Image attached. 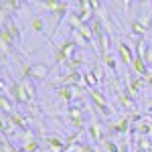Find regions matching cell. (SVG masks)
<instances>
[{
  "instance_id": "obj_5",
  "label": "cell",
  "mask_w": 152,
  "mask_h": 152,
  "mask_svg": "<svg viewBox=\"0 0 152 152\" xmlns=\"http://www.w3.org/2000/svg\"><path fill=\"white\" fill-rule=\"evenodd\" d=\"M118 105L122 107V110H126V114H134V112H140L138 110V104H136V99H134V95L132 91L128 89V85H124V91L116 97Z\"/></svg>"
},
{
  "instance_id": "obj_18",
  "label": "cell",
  "mask_w": 152,
  "mask_h": 152,
  "mask_svg": "<svg viewBox=\"0 0 152 152\" xmlns=\"http://www.w3.org/2000/svg\"><path fill=\"white\" fill-rule=\"evenodd\" d=\"M126 85H128V89L132 91V95H136V94H140L142 87L146 85V79L140 77V75H136V77H130V81L126 83Z\"/></svg>"
},
{
  "instance_id": "obj_32",
  "label": "cell",
  "mask_w": 152,
  "mask_h": 152,
  "mask_svg": "<svg viewBox=\"0 0 152 152\" xmlns=\"http://www.w3.org/2000/svg\"><path fill=\"white\" fill-rule=\"evenodd\" d=\"M148 112H150V116H152V97L148 99Z\"/></svg>"
},
{
  "instance_id": "obj_34",
  "label": "cell",
  "mask_w": 152,
  "mask_h": 152,
  "mask_svg": "<svg viewBox=\"0 0 152 152\" xmlns=\"http://www.w3.org/2000/svg\"><path fill=\"white\" fill-rule=\"evenodd\" d=\"M97 152H105V150H104V148H97Z\"/></svg>"
},
{
  "instance_id": "obj_7",
  "label": "cell",
  "mask_w": 152,
  "mask_h": 152,
  "mask_svg": "<svg viewBox=\"0 0 152 152\" xmlns=\"http://www.w3.org/2000/svg\"><path fill=\"white\" fill-rule=\"evenodd\" d=\"M24 4H26V2H23V0H2V2H0V8H2V20L10 18V14L18 12Z\"/></svg>"
},
{
  "instance_id": "obj_16",
  "label": "cell",
  "mask_w": 152,
  "mask_h": 152,
  "mask_svg": "<svg viewBox=\"0 0 152 152\" xmlns=\"http://www.w3.org/2000/svg\"><path fill=\"white\" fill-rule=\"evenodd\" d=\"M0 107H2V114H14V102L10 99V95L6 89H2V95H0Z\"/></svg>"
},
{
  "instance_id": "obj_31",
  "label": "cell",
  "mask_w": 152,
  "mask_h": 152,
  "mask_svg": "<svg viewBox=\"0 0 152 152\" xmlns=\"http://www.w3.org/2000/svg\"><path fill=\"white\" fill-rule=\"evenodd\" d=\"M144 79H146V85H150V87H152V71L146 75V77H144Z\"/></svg>"
},
{
  "instance_id": "obj_21",
  "label": "cell",
  "mask_w": 152,
  "mask_h": 152,
  "mask_svg": "<svg viewBox=\"0 0 152 152\" xmlns=\"http://www.w3.org/2000/svg\"><path fill=\"white\" fill-rule=\"evenodd\" d=\"M130 33L136 37V39H144V35H146V28L142 26V23L138 20V18H132V20H130Z\"/></svg>"
},
{
  "instance_id": "obj_27",
  "label": "cell",
  "mask_w": 152,
  "mask_h": 152,
  "mask_svg": "<svg viewBox=\"0 0 152 152\" xmlns=\"http://www.w3.org/2000/svg\"><path fill=\"white\" fill-rule=\"evenodd\" d=\"M102 144H104V150L105 152H120V144H118V142H114L112 138H105Z\"/></svg>"
},
{
  "instance_id": "obj_35",
  "label": "cell",
  "mask_w": 152,
  "mask_h": 152,
  "mask_svg": "<svg viewBox=\"0 0 152 152\" xmlns=\"http://www.w3.org/2000/svg\"><path fill=\"white\" fill-rule=\"evenodd\" d=\"M14 152H23V150H20V148H16V150H14Z\"/></svg>"
},
{
  "instance_id": "obj_23",
  "label": "cell",
  "mask_w": 152,
  "mask_h": 152,
  "mask_svg": "<svg viewBox=\"0 0 152 152\" xmlns=\"http://www.w3.org/2000/svg\"><path fill=\"white\" fill-rule=\"evenodd\" d=\"M97 77H95L94 73H91V69H87V71H83V85L87 87V89H95L97 87Z\"/></svg>"
},
{
  "instance_id": "obj_8",
  "label": "cell",
  "mask_w": 152,
  "mask_h": 152,
  "mask_svg": "<svg viewBox=\"0 0 152 152\" xmlns=\"http://www.w3.org/2000/svg\"><path fill=\"white\" fill-rule=\"evenodd\" d=\"M2 31H4V33L10 37L12 41H14V45L23 43V37H20V28H18V24L14 23L12 18H6V20H2Z\"/></svg>"
},
{
  "instance_id": "obj_28",
  "label": "cell",
  "mask_w": 152,
  "mask_h": 152,
  "mask_svg": "<svg viewBox=\"0 0 152 152\" xmlns=\"http://www.w3.org/2000/svg\"><path fill=\"white\" fill-rule=\"evenodd\" d=\"M138 20L142 23V26L148 31V28H152V12H144V14H140V16H136Z\"/></svg>"
},
{
  "instance_id": "obj_20",
  "label": "cell",
  "mask_w": 152,
  "mask_h": 152,
  "mask_svg": "<svg viewBox=\"0 0 152 152\" xmlns=\"http://www.w3.org/2000/svg\"><path fill=\"white\" fill-rule=\"evenodd\" d=\"M23 89H24V94H26V97H28V102H35V97H37V85L33 79H23Z\"/></svg>"
},
{
  "instance_id": "obj_33",
  "label": "cell",
  "mask_w": 152,
  "mask_h": 152,
  "mask_svg": "<svg viewBox=\"0 0 152 152\" xmlns=\"http://www.w3.org/2000/svg\"><path fill=\"white\" fill-rule=\"evenodd\" d=\"M120 152H128V148H126V144H120Z\"/></svg>"
},
{
  "instance_id": "obj_1",
  "label": "cell",
  "mask_w": 152,
  "mask_h": 152,
  "mask_svg": "<svg viewBox=\"0 0 152 152\" xmlns=\"http://www.w3.org/2000/svg\"><path fill=\"white\" fill-rule=\"evenodd\" d=\"M77 47H79V45H77L73 39H65V41L59 43L57 49H55V53H53V63H55V65H67L71 59L75 57Z\"/></svg>"
},
{
  "instance_id": "obj_9",
  "label": "cell",
  "mask_w": 152,
  "mask_h": 152,
  "mask_svg": "<svg viewBox=\"0 0 152 152\" xmlns=\"http://www.w3.org/2000/svg\"><path fill=\"white\" fill-rule=\"evenodd\" d=\"M95 45H97V57L104 59L107 53H110V45H112V33L110 31H105L102 35L95 39Z\"/></svg>"
},
{
  "instance_id": "obj_19",
  "label": "cell",
  "mask_w": 152,
  "mask_h": 152,
  "mask_svg": "<svg viewBox=\"0 0 152 152\" xmlns=\"http://www.w3.org/2000/svg\"><path fill=\"white\" fill-rule=\"evenodd\" d=\"M134 148H136V152H150L152 142L148 140V136H136L134 138Z\"/></svg>"
},
{
  "instance_id": "obj_10",
  "label": "cell",
  "mask_w": 152,
  "mask_h": 152,
  "mask_svg": "<svg viewBox=\"0 0 152 152\" xmlns=\"http://www.w3.org/2000/svg\"><path fill=\"white\" fill-rule=\"evenodd\" d=\"M51 73V65H45V63H33L31 65V79L35 81H45Z\"/></svg>"
},
{
  "instance_id": "obj_36",
  "label": "cell",
  "mask_w": 152,
  "mask_h": 152,
  "mask_svg": "<svg viewBox=\"0 0 152 152\" xmlns=\"http://www.w3.org/2000/svg\"><path fill=\"white\" fill-rule=\"evenodd\" d=\"M150 128H152V120H150Z\"/></svg>"
},
{
  "instance_id": "obj_3",
  "label": "cell",
  "mask_w": 152,
  "mask_h": 152,
  "mask_svg": "<svg viewBox=\"0 0 152 152\" xmlns=\"http://www.w3.org/2000/svg\"><path fill=\"white\" fill-rule=\"evenodd\" d=\"M73 12L81 18L83 24H89L91 20L95 18V12L91 8V0H77V2H73Z\"/></svg>"
},
{
  "instance_id": "obj_30",
  "label": "cell",
  "mask_w": 152,
  "mask_h": 152,
  "mask_svg": "<svg viewBox=\"0 0 152 152\" xmlns=\"http://www.w3.org/2000/svg\"><path fill=\"white\" fill-rule=\"evenodd\" d=\"M142 57H144V61H146V63H148V67H150V65H152V45H146V47H144Z\"/></svg>"
},
{
  "instance_id": "obj_11",
  "label": "cell",
  "mask_w": 152,
  "mask_h": 152,
  "mask_svg": "<svg viewBox=\"0 0 152 152\" xmlns=\"http://www.w3.org/2000/svg\"><path fill=\"white\" fill-rule=\"evenodd\" d=\"M81 83H83V73L81 71H67V73L59 79V87H61V85L73 87V85H81Z\"/></svg>"
},
{
  "instance_id": "obj_15",
  "label": "cell",
  "mask_w": 152,
  "mask_h": 152,
  "mask_svg": "<svg viewBox=\"0 0 152 152\" xmlns=\"http://www.w3.org/2000/svg\"><path fill=\"white\" fill-rule=\"evenodd\" d=\"M28 24H31V28L35 31V33H39V35H45L49 39V35L45 33V18L41 16V14H31L28 16Z\"/></svg>"
},
{
  "instance_id": "obj_6",
  "label": "cell",
  "mask_w": 152,
  "mask_h": 152,
  "mask_svg": "<svg viewBox=\"0 0 152 152\" xmlns=\"http://www.w3.org/2000/svg\"><path fill=\"white\" fill-rule=\"evenodd\" d=\"M116 51H118L120 61H122L124 65H130V67H132V61H134V57H136L134 49L130 47L126 41H118V43H116Z\"/></svg>"
},
{
  "instance_id": "obj_24",
  "label": "cell",
  "mask_w": 152,
  "mask_h": 152,
  "mask_svg": "<svg viewBox=\"0 0 152 152\" xmlns=\"http://www.w3.org/2000/svg\"><path fill=\"white\" fill-rule=\"evenodd\" d=\"M91 73L97 77V81H99V83H105V67H104V63H102V59H99L97 63H94Z\"/></svg>"
},
{
  "instance_id": "obj_12",
  "label": "cell",
  "mask_w": 152,
  "mask_h": 152,
  "mask_svg": "<svg viewBox=\"0 0 152 152\" xmlns=\"http://www.w3.org/2000/svg\"><path fill=\"white\" fill-rule=\"evenodd\" d=\"M8 118H10L12 126H14V128H18L20 132L31 130V128H28V118H26V114H24V112H14V114H8Z\"/></svg>"
},
{
  "instance_id": "obj_14",
  "label": "cell",
  "mask_w": 152,
  "mask_h": 152,
  "mask_svg": "<svg viewBox=\"0 0 152 152\" xmlns=\"http://www.w3.org/2000/svg\"><path fill=\"white\" fill-rule=\"evenodd\" d=\"M132 71H134L136 75H140V77H146V75L150 73V67H148V63L144 61V57L136 55L134 61H132Z\"/></svg>"
},
{
  "instance_id": "obj_25",
  "label": "cell",
  "mask_w": 152,
  "mask_h": 152,
  "mask_svg": "<svg viewBox=\"0 0 152 152\" xmlns=\"http://www.w3.org/2000/svg\"><path fill=\"white\" fill-rule=\"evenodd\" d=\"M20 150H23V152H41V150H43V144H41V140H33V142L23 144Z\"/></svg>"
},
{
  "instance_id": "obj_4",
  "label": "cell",
  "mask_w": 152,
  "mask_h": 152,
  "mask_svg": "<svg viewBox=\"0 0 152 152\" xmlns=\"http://www.w3.org/2000/svg\"><path fill=\"white\" fill-rule=\"evenodd\" d=\"M87 134H89V138H91V144H102V142L107 138L105 136V124H102V120H91L89 124H87Z\"/></svg>"
},
{
  "instance_id": "obj_22",
  "label": "cell",
  "mask_w": 152,
  "mask_h": 152,
  "mask_svg": "<svg viewBox=\"0 0 152 152\" xmlns=\"http://www.w3.org/2000/svg\"><path fill=\"white\" fill-rule=\"evenodd\" d=\"M102 63H104L105 69H110L114 75H120V71H118V61H116V57H114L112 53H107V55L102 59Z\"/></svg>"
},
{
  "instance_id": "obj_2",
  "label": "cell",
  "mask_w": 152,
  "mask_h": 152,
  "mask_svg": "<svg viewBox=\"0 0 152 152\" xmlns=\"http://www.w3.org/2000/svg\"><path fill=\"white\" fill-rule=\"evenodd\" d=\"M87 97H89V102L94 105V110H97L102 118H112L114 110H112V105H110V102H107V97H105L104 91H99L97 87H95V89H89V91H87Z\"/></svg>"
},
{
  "instance_id": "obj_26",
  "label": "cell",
  "mask_w": 152,
  "mask_h": 152,
  "mask_svg": "<svg viewBox=\"0 0 152 152\" xmlns=\"http://www.w3.org/2000/svg\"><path fill=\"white\" fill-rule=\"evenodd\" d=\"M67 20H69V24H71V31H77L79 26H83V23H81V18L75 14V12L71 10L69 12V16H67Z\"/></svg>"
},
{
  "instance_id": "obj_13",
  "label": "cell",
  "mask_w": 152,
  "mask_h": 152,
  "mask_svg": "<svg viewBox=\"0 0 152 152\" xmlns=\"http://www.w3.org/2000/svg\"><path fill=\"white\" fill-rule=\"evenodd\" d=\"M105 89H107V91H110V94H114L118 97V95L122 94V91H124V85H126V83H122V79H120V75H112V77H110V79H105Z\"/></svg>"
},
{
  "instance_id": "obj_17",
  "label": "cell",
  "mask_w": 152,
  "mask_h": 152,
  "mask_svg": "<svg viewBox=\"0 0 152 152\" xmlns=\"http://www.w3.org/2000/svg\"><path fill=\"white\" fill-rule=\"evenodd\" d=\"M57 95H59V99H63L67 104H73L75 102V91H73V87H69V85L57 87Z\"/></svg>"
},
{
  "instance_id": "obj_29",
  "label": "cell",
  "mask_w": 152,
  "mask_h": 152,
  "mask_svg": "<svg viewBox=\"0 0 152 152\" xmlns=\"http://www.w3.org/2000/svg\"><path fill=\"white\" fill-rule=\"evenodd\" d=\"M75 152H97V146L91 144V142H83V144L75 146Z\"/></svg>"
}]
</instances>
